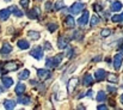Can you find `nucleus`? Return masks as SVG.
Here are the masks:
<instances>
[{
  "mask_svg": "<svg viewBox=\"0 0 123 110\" xmlns=\"http://www.w3.org/2000/svg\"><path fill=\"white\" fill-rule=\"evenodd\" d=\"M11 52H12V45H11L10 43L5 42V43L2 44L1 49H0V53L4 54V55H6V54H8V53H11Z\"/></svg>",
  "mask_w": 123,
  "mask_h": 110,
  "instance_id": "obj_9",
  "label": "nucleus"
},
{
  "mask_svg": "<svg viewBox=\"0 0 123 110\" xmlns=\"http://www.w3.org/2000/svg\"><path fill=\"white\" fill-rule=\"evenodd\" d=\"M0 92H4V89H2L1 86H0Z\"/></svg>",
  "mask_w": 123,
  "mask_h": 110,
  "instance_id": "obj_45",
  "label": "nucleus"
},
{
  "mask_svg": "<svg viewBox=\"0 0 123 110\" xmlns=\"http://www.w3.org/2000/svg\"><path fill=\"white\" fill-rule=\"evenodd\" d=\"M5 1H6V2H8V1H10V0H5Z\"/></svg>",
  "mask_w": 123,
  "mask_h": 110,
  "instance_id": "obj_46",
  "label": "nucleus"
},
{
  "mask_svg": "<svg viewBox=\"0 0 123 110\" xmlns=\"http://www.w3.org/2000/svg\"><path fill=\"white\" fill-rule=\"evenodd\" d=\"M14 91H16V93H17V95H22V93L25 91V85H24V84L18 83V84H17V86H16V90H14Z\"/></svg>",
  "mask_w": 123,
  "mask_h": 110,
  "instance_id": "obj_23",
  "label": "nucleus"
},
{
  "mask_svg": "<svg viewBox=\"0 0 123 110\" xmlns=\"http://www.w3.org/2000/svg\"><path fill=\"white\" fill-rule=\"evenodd\" d=\"M86 96H88V97H92V96H93V91H92V90H90V91H87V93H86Z\"/></svg>",
  "mask_w": 123,
  "mask_h": 110,
  "instance_id": "obj_40",
  "label": "nucleus"
},
{
  "mask_svg": "<svg viewBox=\"0 0 123 110\" xmlns=\"http://www.w3.org/2000/svg\"><path fill=\"white\" fill-rule=\"evenodd\" d=\"M65 22H66V25H67L69 29H73V28L75 26V20H74V18H73L72 16H67Z\"/></svg>",
  "mask_w": 123,
  "mask_h": 110,
  "instance_id": "obj_14",
  "label": "nucleus"
},
{
  "mask_svg": "<svg viewBox=\"0 0 123 110\" xmlns=\"http://www.w3.org/2000/svg\"><path fill=\"white\" fill-rule=\"evenodd\" d=\"M67 58L68 59H72L73 58V48L72 47H67Z\"/></svg>",
  "mask_w": 123,
  "mask_h": 110,
  "instance_id": "obj_32",
  "label": "nucleus"
},
{
  "mask_svg": "<svg viewBox=\"0 0 123 110\" xmlns=\"http://www.w3.org/2000/svg\"><path fill=\"white\" fill-rule=\"evenodd\" d=\"M100 35H102V37L110 36V35H111V30H110V29H103L102 32H100Z\"/></svg>",
  "mask_w": 123,
  "mask_h": 110,
  "instance_id": "obj_31",
  "label": "nucleus"
},
{
  "mask_svg": "<svg viewBox=\"0 0 123 110\" xmlns=\"http://www.w3.org/2000/svg\"><path fill=\"white\" fill-rule=\"evenodd\" d=\"M108 91L111 92V93H114V92L117 91V89H116V87H112V86H108Z\"/></svg>",
  "mask_w": 123,
  "mask_h": 110,
  "instance_id": "obj_38",
  "label": "nucleus"
},
{
  "mask_svg": "<svg viewBox=\"0 0 123 110\" xmlns=\"http://www.w3.org/2000/svg\"><path fill=\"white\" fill-rule=\"evenodd\" d=\"M45 66H47V67H55V64H54V60H53V58H49V59H47V61H45Z\"/></svg>",
  "mask_w": 123,
  "mask_h": 110,
  "instance_id": "obj_30",
  "label": "nucleus"
},
{
  "mask_svg": "<svg viewBox=\"0 0 123 110\" xmlns=\"http://www.w3.org/2000/svg\"><path fill=\"white\" fill-rule=\"evenodd\" d=\"M10 10H11V12H12L16 17H23V16H24L23 11H20L17 6H11V7H10Z\"/></svg>",
  "mask_w": 123,
  "mask_h": 110,
  "instance_id": "obj_16",
  "label": "nucleus"
},
{
  "mask_svg": "<svg viewBox=\"0 0 123 110\" xmlns=\"http://www.w3.org/2000/svg\"><path fill=\"white\" fill-rule=\"evenodd\" d=\"M122 62H123V58H122V54H117L114 56V68L116 71H118L122 66Z\"/></svg>",
  "mask_w": 123,
  "mask_h": 110,
  "instance_id": "obj_3",
  "label": "nucleus"
},
{
  "mask_svg": "<svg viewBox=\"0 0 123 110\" xmlns=\"http://www.w3.org/2000/svg\"><path fill=\"white\" fill-rule=\"evenodd\" d=\"M78 84H79V79L78 78H71L69 81H68V92L72 93L74 91V89L78 86Z\"/></svg>",
  "mask_w": 123,
  "mask_h": 110,
  "instance_id": "obj_4",
  "label": "nucleus"
},
{
  "mask_svg": "<svg viewBox=\"0 0 123 110\" xmlns=\"http://www.w3.org/2000/svg\"><path fill=\"white\" fill-rule=\"evenodd\" d=\"M118 52H120V54H122V55H123V44H122V45H120V48H118Z\"/></svg>",
  "mask_w": 123,
  "mask_h": 110,
  "instance_id": "obj_41",
  "label": "nucleus"
},
{
  "mask_svg": "<svg viewBox=\"0 0 123 110\" xmlns=\"http://www.w3.org/2000/svg\"><path fill=\"white\" fill-rule=\"evenodd\" d=\"M4 107H5V109H13L16 107V102L11 101V99H6V101H4Z\"/></svg>",
  "mask_w": 123,
  "mask_h": 110,
  "instance_id": "obj_18",
  "label": "nucleus"
},
{
  "mask_svg": "<svg viewBox=\"0 0 123 110\" xmlns=\"http://www.w3.org/2000/svg\"><path fill=\"white\" fill-rule=\"evenodd\" d=\"M105 77H106V72H105L104 70H102V68H99V70H97V71L94 72V78H96V80H98V81L105 79Z\"/></svg>",
  "mask_w": 123,
  "mask_h": 110,
  "instance_id": "obj_7",
  "label": "nucleus"
},
{
  "mask_svg": "<svg viewBox=\"0 0 123 110\" xmlns=\"http://www.w3.org/2000/svg\"><path fill=\"white\" fill-rule=\"evenodd\" d=\"M121 23H123V12H122V14H121Z\"/></svg>",
  "mask_w": 123,
  "mask_h": 110,
  "instance_id": "obj_43",
  "label": "nucleus"
},
{
  "mask_svg": "<svg viewBox=\"0 0 123 110\" xmlns=\"http://www.w3.org/2000/svg\"><path fill=\"white\" fill-rule=\"evenodd\" d=\"M10 14H11V10L10 8H4V10L0 11V19L1 20H7Z\"/></svg>",
  "mask_w": 123,
  "mask_h": 110,
  "instance_id": "obj_13",
  "label": "nucleus"
},
{
  "mask_svg": "<svg viewBox=\"0 0 123 110\" xmlns=\"http://www.w3.org/2000/svg\"><path fill=\"white\" fill-rule=\"evenodd\" d=\"M30 102H31V98H30V96H18V103H20V104H23V105H28V104H30Z\"/></svg>",
  "mask_w": 123,
  "mask_h": 110,
  "instance_id": "obj_12",
  "label": "nucleus"
},
{
  "mask_svg": "<svg viewBox=\"0 0 123 110\" xmlns=\"http://www.w3.org/2000/svg\"><path fill=\"white\" fill-rule=\"evenodd\" d=\"M29 1H30V0H20V6H22V7H28Z\"/></svg>",
  "mask_w": 123,
  "mask_h": 110,
  "instance_id": "obj_34",
  "label": "nucleus"
},
{
  "mask_svg": "<svg viewBox=\"0 0 123 110\" xmlns=\"http://www.w3.org/2000/svg\"><path fill=\"white\" fill-rule=\"evenodd\" d=\"M92 84H93V79H92L91 74H86V75L84 77V85H85V86H90V85H92Z\"/></svg>",
  "mask_w": 123,
  "mask_h": 110,
  "instance_id": "obj_20",
  "label": "nucleus"
},
{
  "mask_svg": "<svg viewBox=\"0 0 123 110\" xmlns=\"http://www.w3.org/2000/svg\"><path fill=\"white\" fill-rule=\"evenodd\" d=\"M18 47L22 49V50H25V49H28L29 47H30V44H29V42L26 41V39H20V41H18Z\"/></svg>",
  "mask_w": 123,
  "mask_h": 110,
  "instance_id": "obj_17",
  "label": "nucleus"
},
{
  "mask_svg": "<svg viewBox=\"0 0 123 110\" xmlns=\"http://www.w3.org/2000/svg\"><path fill=\"white\" fill-rule=\"evenodd\" d=\"M57 28H59V26H57L56 23H49V24H48V30H49L50 32H54Z\"/></svg>",
  "mask_w": 123,
  "mask_h": 110,
  "instance_id": "obj_28",
  "label": "nucleus"
},
{
  "mask_svg": "<svg viewBox=\"0 0 123 110\" xmlns=\"http://www.w3.org/2000/svg\"><path fill=\"white\" fill-rule=\"evenodd\" d=\"M121 103L123 104V95H121Z\"/></svg>",
  "mask_w": 123,
  "mask_h": 110,
  "instance_id": "obj_44",
  "label": "nucleus"
},
{
  "mask_svg": "<svg viewBox=\"0 0 123 110\" xmlns=\"http://www.w3.org/2000/svg\"><path fill=\"white\" fill-rule=\"evenodd\" d=\"M62 58H63V55H62V54H57L56 56H54V58H53L54 64H55V67H56V66H57V65H59L61 61H62Z\"/></svg>",
  "mask_w": 123,
  "mask_h": 110,
  "instance_id": "obj_26",
  "label": "nucleus"
},
{
  "mask_svg": "<svg viewBox=\"0 0 123 110\" xmlns=\"http://www.w3.org/2000/svg\"><path fill=\"white\" fill-rule=\"evenodd\" d=\"M88 17H90L88 11H84L82 16L78 19V23H79L80 25H86V24H87V22H88Z\"/></svg>",
  "mask_w": 123,
  "mask_h": 110,
  "instance_id": "obj_8",
  "label": "nucleus"
},
{
  "mask_svg": "<svg viewBox=\"0 0 123 110\" xmlns=\"http://www.w3.org/2000/svg\"><path fill=\"white\" fill-rule=\"evenodd\" d=\"M37 75H38V78L40 79H48V78H50L51 77V73H50V71H48V70H38L37 71Z\"/></svg>",
  "mask_w": 123,
  "mask_h": 110,
  "instance_id": "obj_6",
  "label": "nucleus"
},
{
  "mask_svg": "<svg viewBox=\"0 0 123 110\" xmlns=\"http://www.w3.org/2000/svg\"><path fill=\"white\" fill-rule=\"evenodd\" d=\"M30 55L32 58H35L36 60H41L42 58H43V49H42V47H35L30 52Z\"/></svg>",
  "mask_w": 123,
  "mask_h": 110,
  "instance_id": "obj_2",
  "label": "nucleus"
},
{
  "mask_svg": "<svg viewBox=\"0 0 123 110\" xmlns=\"http://www.w3.org/2000/svg\"><path fill=\"white\" fill-rule=\"evenodd\" d=\"M105 99H106L105 92H104V91H99V92L97 93V101H98V102H104Z\"/></svg>",
  "mask_w": 123,
  "mask_h": 110,
  "instance_id": "obj_24",
  "label": "nucleus"
},
{
  "mask_svg": "<svg viewBox=\"0 0 123 110\" xmlns=\"http://www.w3.org/2000/svg\"><path fill=\"white\" fill-rule=\"evenodd\" d=\"M84 7H85V4H84V2H74V4L69 7V12H71L72 14H79V13L82 12Z\"/></svg>",
  "mask_w": 123,
  "mask_h": 110,
  "instance_id": "obj_1",
  "label": "nucleus"
},
{
  "mask_svg": "<svg viewBox=\"0 0 123 110\" xmlns=\"http://www.w3.org/2000/svg\"><path fill=\"white\" fill-rule=\"evenodd\" d=\"M28 35H29V37H30L32 41H37V39L41 37L40 32H37V31H34V30H30V31L28 32Z\"/></svg>",
  "mask_w": 123,
  "mask_h": 110,
  "instance_id": "obj_21",
  "label": "nucleus"
},
{
  "mask_svg": "<svg viewBox=\"0 0 123 110\" xmlns=\"http://www.w3.org/2000/svg\"><path fill=\"white\" fill-rule=\"evenodd\" d=\"M106 79H108L110 83H117V81H118V78L112 73H106Z\"/></svg>",
  "mask_w": 123,
  "mask_h": 110,
  "instance_id": "obj_25",
  "label": "nucleus"
},
{
  "mask_svg": "<svg viewBox=\"0 0 123 110\" xmlns=\"http://www.w3.org/2000/svg\"><path fill=\"white\" fill-rule=\"evenodd\" d=\"M93 8H94L96 12H102V7H100V5H98V4H94V5H93Z\"/></svg>",
  "mask_w": 123,
  "mask_h": 110,
  "instance_id": "obj_35",
  "label": "nucleus"
},
{
  "mask_svg": "<svg viewBox=\"0 0 123 110\" xmlns=\"http://www.w3.org/2000/svg\"><path fill=\"white\" fill-rule=\"evenodd\" d=\"M45 10H47V11H50V10H51V2H50V1L45 4Z\"/></svg>",
  "mask_w": 123,
  "mask_h": 110,
  "instance_id": "obj_39",
  "label": "nucleus"
},
{
  "mask_svg": "<svg viewBox=\"0 0 123 110\" xmlns=\"http://www.w3.org/2000/svg\"><path fill=\"white\" fill-rule=\"evenodd\" d=\"M97 109L98 110H106L108 107H106L105 104H100V105H97Z\"/></svg>",
  "mask_w": 123,
  "mask_h": 110,
  "instance_id": "obj_37",
  "label": "nucleus"
},
{
  "mask_svg": "<svg viewBox=\"0 0 123 110\" xmlns=\"http://www.w3.org/2000/svg\"><path fill=\"white\" fill-rule=\"evenodd\" d=\"M18 68V64H16V62H7V64H5V72H7V71H16Z\"/></svg>",
  "mask_w": 123,
  "mask_h": 110,
  "instance_id": "obj_15",
  "label": "nucleus"
},
{
  "mask_svg": "<svg viewBox=\"0 0 123 110\" xmlns=\"http://www.w3.org/2000/svg\"><path fill=\"white\" fill-rule=\"evenodd\" d=\"M44 49L47 50H51V44L49 42H44Z\"/></svg>",
  "mask_w": 123,
  "mask_h": 110,
  "instance_id": "obj_36",
  "label": "nucleus"
},
{
  "mask_svg": "<svg viewBox=\"0 0 123 110\" xmlns=\"http://www.w3.org/2000/svg\"><path fill=\"white\" fill-rule=\"evenodd\" d=\"M123 7L122 2L121 1H118V0H116V1H114L112 4H111V6H110V11H112V12H118V11H121Z\"/></svg>",
  "mask_w": 123,
  "mask_h": 110,
  "instance_id": "obj_5",
  "label": "nucleus"
},
{
  "mask_svg": "<svg viewBox=\"0 0 123 110\" xmlns=\"http://www.w3.org/2000/svg\"><path fill=\"white\" fill-rule=\"evenodd\" d=\"M111 19H112V22L118 23V22H121V14H116V16H114Z\"/></svg>",
  "mask_w": 123,
  "mask_h": 110,
  "instance_id": "obj_33",
  "label": "nucleus"
},
{
  "mask_svg": "<svg viewBox=\"0 0 123 110\" xmlns=\"http://www.w3.org/2000/svg\"><path fill=\"white\" fill-rule=\"evenodd\" d=\"M28 17H29L30 19H36V18L38 17V10H37V8L30 10V11L28 12Z\"/></svg>",
  "mask_w": 123,
  "mask_h": 110,
  "instance_id": "obj_19",
  "label": "nucleus"
},
{
  "mask_svg": "<svg viewBox=\"0 0 123 110\" xmlns=\"http://www.w3.org/2000/svg\"><path fill=\"white\" fill-rule=\"evenodd\" d=\"M30 77V71H28V70H23L19 75H18V78L20 79V80H25V79H28Z\"/></svg>",
  "mask_w": 123,
  "mask_h": 110,
  "instance_id": "obj_22",
  "label": "nucleus"
},
{
  "mask_svg": "<svg viewBox=\"0 0 123 110\" xmlns=\"http://www.w3.org/2000/svg\"><path fill=\"white\" fill-rule=\"evenodd\" d=\"M1 81H2V84H4L5 87H11V86L13 85V79H12L11 77H5V75H2V77H1Z\"/></svg>",
  "mask_w": 123,
  "mask_h": 110,
  "instance_id": "obj_10",
  "label": "nucleus"
},
{
  "mask_svg": "<svg viewBox=\"0 0 123 110\" xmlns=\"http://www.w3.org/2000/svg\"><path fill=\"white\" fill-rule=\"evenodd\" d=\"M97 24H99V17L98 16H93L91 19V26H96Z\"/></svg>",
  "mask_w": 123,
  "mask_h": 110,
  "instance_id": "obj_29",
  "label": "nucleus"
},
{
  "mask_svg": "<svg viewBox=\"0 0 123 110\" xmlns=\"http://www.w3.org/2000/svg\"><path fill=\"white\" fill-rule=\"evenodd\" d=\"M93 61H100V56H97L96 59H93Z\"/></svg>",
  "mask_w": 123,
  "mask_h": 110,
  "instance_id": "obj_42",
  "label": "nucleus"
},
{
  "mask_svg": "<svg viewBox=\"0 0 123 110\" xmlns=\"http://www.w3.org/2000/svg\"><path fill=\"white\" fill-rule=\"evenodd\" d=\"M65 7H66V5H65V2H63L62 0H59V1L55 4V10H57V11H59V10H63Z\"/></svg>",
  "mask_w": 123,
  "mask_h": 110,
  "instance_id": "obj_27",
  "label": "nucleus"
},
{
  "mask_svg": "<svg viewBox=\"0 0 123 110\" xmlns=\"http://www.w3.org/2000/svg\"><path fill=\"white\" fill-rule=\"evenodd\" d=\"M57 47H59L60 49H66V48L68 47V41H67V38L60 37V38L57 39Z\"/></svg>",
  "mask_w": 123,
  "mask_h": 110,
  "instance_id": "obj_11",
  "label": "nucleus"
}]
</instances>
